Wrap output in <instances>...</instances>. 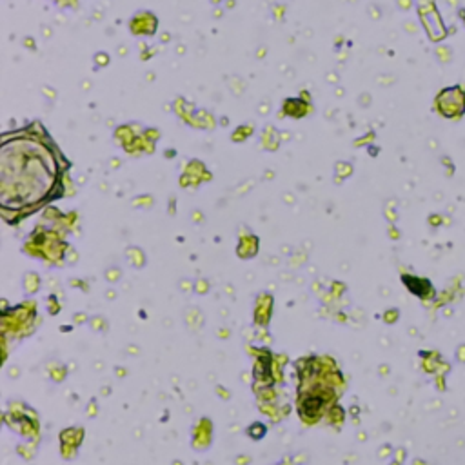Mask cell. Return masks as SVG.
<instances>
[{
  "mask_svg": "<svg viewBox=\"0 0 465 465\" xmlns=\"http://www.w3.org/2000/svg\"><path fill=\"white\" fill-rule=\"evenodd\" d=\"M436 108L445 118H460L465 113V91L458 86L442 91L436 98Z\"/></svg>",
  "mask_w": 465,
  "mask_h": 465,
  "instance_id": "6da1fadb",
  "label": "cell"
}]
</instances>
